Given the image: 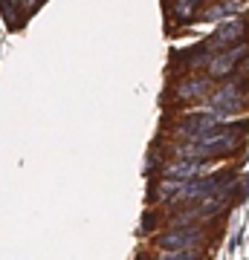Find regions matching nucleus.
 I'll return each mask as SVG.
<instances>
[{"mask_svg":"<svg viewBox=\"0 0 249 260\" xmlns=\"http://www.w3.org/2000/svg\"><path fill=\"white\" fill-rule=\"evenodd\" d=\"M165 171L174 174V177H180V179H188V177H194V174L200 171V162H191V165H188V159H183V162H177V165H168Z\"/></svg>","mask_w":249,"mask_h":260,"instance_id":"nucleus-3","label":"nucleus"},{"mask_svg":"<svg viewBox=\"0 0 249 260\" xmlns=\"http://www.w3.org/2000/svg\"><path fill=\"white\" fill-rule=\"evenodd\" d=\"M203 90H209V81H203V78H194V81H188V84H183V87H180V99H197Z\"/></svg>","mask_w":249,"mask_h":260,"instance_id":"nucleus-4","label":"nucleus"},{"mask_svg":"<svg viewBox=\"0 0 249 260\" xmlns=\"http://www.w3.org/2000/svg\"><path fill=\"white\" fill-rule=\"evenodd\" d=\"M159 243L165 246V249H174V251H197V246L203 243V232L200 229H171L159 237Z\"/></svg>","mask_w":249,"mask_h":260,"instance_id":"nucleus-1","label":"nucleus"},{"mask_svg":"<svg viewBox=\"0 0 249 260\" xmlns=\"http://www.w3.org/2000/svg\"><path fill=\"white\" fill-rule=\"evenodd\" d=\"M240 55H243V49H232V52H226L223 58H214L212 61V75H226Z\"/></svg>","mask_w":249,"mask_h":260,"instance_id":"nucleus-2","label":"nucleus"}]
</instances>
